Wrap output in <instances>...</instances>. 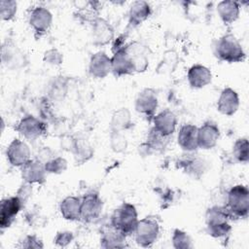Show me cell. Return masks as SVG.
<instances>
[{
  "label": "cell",
  "mask_w": 249,
  "mask_h": 249,
  "mask_svg": "<svg viewBox=\"0 0 249 249\" xmlns=\"http://www.w3.org/2000/svg\"><path fill=\"white\" fill-rule=\"evenodd\" d=\"M231 218L225 206L214 205L205 212L207 233L214 238L226 237L231 231Z\"/></svg>",
  "instance_id": "obj_1"
},
{
  "label": "cell",
  "mask_w": 249,
  "mask_h": 249,
  "mask_svg": "<svg viewBox=\"0 0 249 249\" xmlns=\"http://www.w3.org/2000/svg\"><path fill=\"white\" fill-rule=\"evenodd\" d=\"M225 208L231 220L246 219L249 213V190L247 186L237 184L231 187L227 194Z\"/></svg>",
  "instance_id": "obj_2"
},
{
  "label": "cell",
  "mask_w": 249,
  "mask_h": 249,
  "mask_svg": "<svg viewBox=\"0 0 249 249\" xmlns=\"http://www.w3.org/2000/svg\"><path fill=\"white\" fill-rule=\"evenodd\" d=\"M214 53L216 57L228 63L243 62L246 58V53L239 41L231 33L220 37L215 46Z\"/></svg>",
  "instance_id": "obj_3"
},
{
  "label": "cell",
  "mask_w": 249,
  "mask_h": 249,
  "mask_svg": "<svg viewBox=\"0 0 249 249\" xmlns=\"http://www.w3.org/2000/svg\"><path fill=\"white\" fill-rule=\"evenodd\" d=\"M110 223L124 235L133 234L138 223V214L135 206L129 202H123L114 210Z\"/></svg>",
  "instance_id": "obj_4"
},
{
  "label": "cell",
  "mask_w": 249,
  "mask_h": 249,
  "mask_svg": "<svg viewBox=\"0 0 249 249\" xmlns=\"http://www.w3.org/2000/svg\"><path fill=\"white\" fill-rule=\"evenodd\" d=\"M160 234V225L156 218L152 216L138 220L136 229L133 232L134 240L141 247H151L158 239Z\"/></svg>",
  "instance_id": "obj_5"
},
{
  "label": "cell",
  "mask_w": 249,
  "mask_h": 249,
  "mask_svg": "<svg viewBox=\"0 0 249 249\" xmlns=\"http://www.w3.org/2000/svg\"><path fill=\"white\" fill-rule=\"evenodd\" d=\"M15 129L27 140H36L47 132L46 123L33 115H25L17 124Z\"/></svg>",
  "instance_id": "obj_6"
},
{
  "label": "cell",
  "mask_w": 249,
  "mask_h": 249,
  "mask_svg": "<svg viewBox=\"0 0 249 249\" xmlns=\"http://www.w3.org/2000/svg\"><path fill=\"white\" fill-rule=\"evenodd\" d=\"M103 209V201L96 192H89L81 198V220L85 223L96 221Z\"/></svg>",
  "instance_id": "obj_7"
},
{
  "label": "cell",
  "mask_w": 249,
  "mask_h": 249,
  "mask_svg": "<svg viewBox=\"0 0 249 249\" xmlns=\"http://www.w3.org/2000/svg\"><path fill=\"white\" fill-rule=\"evenodd\" d=\"M28 22L36 37L45 35L53 23V15L49 9L43 6L34 7L28 16Z\"/></svg>",
  "instance_id": "obj_8"
},
{
  "label": "cell",
  "mask_w": 249,
  "mask_h": 249,
  "mask_svg": "<svg viewBox=\"0 0 249 249\" xmlns=\"http://www.w3.org/2000/svg\"><path fill=\"white\" fill-rule=\"evenodd\" d=\"M159 99L158 94L155 89L151 88H146L142 89L136 96L135 99V110L152 121L155 113L158 109Z\"/></svg>",
  "instance_id": "obj_9"
},
{
  "label": "cell",
  "mask_w": 249,
  "mask_h": 249,
  "mask_svg": "<svg viewBox=\"0 0 249 249\" xmlns=\"http://www.w3.org/2000/svg\"><path fill=\"white\" fill-rule=\"evenodd\" d=\"M207 162L193 153L183 155L176 162L178 168L182 169L186 174L194 179H199L207 169Z\"/></svg>",
  "instance_id": "obj_10"
},
{
  "label": "cell",
  "mask_w": 249,
  "mask_h": 249,
  "mask_svg": "<svg viewBox=\"0 0 249 249\" xmlns=\"http://www.w3.org/2000/svg\"><path fill=\"white\" fill-rule=\"evenodd\" d=\"M6 156L9 163L15 167H21L31 160L29 146L18 138H15L9 144L6 151Z\"/></svg>",
  "instance_id": "obj_11"
},
{
  "label": "cell",
  "mask_w": 249,
  "mask_h": 249,
  "mask_svg": "<svg viewBox=\"0 0 249 249\" xmlns=\"http://www.w3.org/2000/svg\"><path fill=\"white\" fill-rule=\"evenodd\" d=\"M23 207L22 202L17 196H9L1 200L0 206V228L8 229L14 223L16 217Z\"/></svg>",
  "instance_id": "obj_12"
},
{
  "label": "cell",
  "mask_w": 249,
  "mask_h": 249,
  "mask_svg": "<svg viewBox=\"0 0 249 249\" xmlns=\"http://www.w3.org/2000/svg\"><path fill=\"white\" fill-rule=\"evenodd\" d=\"M220 138V128L216 123L212 121L204 122L197 126V143L198 148L210 150L214 148Z\"/></svg>",
  "instance_id": "obj_13"
},
{
  "label": "cell",
  "mask_w": 249,
  "mask_h": 249,
  "mask_svg": "<svg viewBox=\"0 0 249 249\" xmlns=\"http://www.w3.org/2000/svg\"><path fill=\"white\" fill-rule=\"evenodd\" d=\"M1 60L10 69L21 68L26 63L24 53L11 40H6L2 45Z\"/></svg>",
  "instance_id": "obj_14"
},
{
  "label": "cell",
  "mask_w": 249,
  "mask_h": 249,
  "mask_svg": "<svg viewBox=\"0 0 249 249\" xmlns=\"http://www.w3.org/2000/svg\"><path fill=\"white\" fill-rule=\"evenodd\" d=\"M111 72L116 77H122L135 73L133 62L125 50V46L113 52V55L111 57Z\"/></svg>",
  "instance_id": "obj_15"
},
{
  "label": "cell",
  "mask_w": 249,
  "mask_h": 249,
  "mask_svg": "<svg viewBox=\"0 0 249 249\" xmlns=\"http://www.w3.org/2000/svg\"><path fill=\"white\" fill-rule=\"evenodd\" d=\"M21 178L23 182L29 184H44L46 181L45 163L38 159L28 160L20 167Z\"/></svg>",
  "instance_id": "obj_16"
},
{
  "label": "cell",
  "mask_w": 249,
  "mask_h": 249,
  "mask_svg": "<svg viewBox=\"0 0 249 249\" xmlns=\"http://www.w3.org/2000/svg\"><path fill=\"white\" fill-rule=\"evenodd\" d=\"M152 122L154 124L153 128L163 136L170 137L176 130L177 117L169 109H164L155 115Z\"/></svg>",
  "instance_id": "obj_17"
},
{
  "label": "cell",
  "mask_w": 249,
  "mask_h": 249,
  "mask_svg": "<svg viewBox=\"0 0 249 249\" xmlns=\"http://www.w3.org/2000/svg\"><path fill=\"white\" fill-rule=\"evenodd\" d=\"M177 142L180 148L186 153H193L198 149L197 126L192 124H184L180 126Z\"/></svg>",
  "instance_id": "obj_18"
},
{
  "label": "cell",
  "mask_w": 249,
  "mask_h": 249,
  "mask_svg": "<svg viewBox=\"0 0 249 249\" xmlns=\"http://www.w3.org/2000/svg\"><path fill=\"white\" fill-rule=\"evenodd\" d=\"M114 28L104 18H98L91 24V39L95 46H105L114 39Z\"/></svg>",
  "instance_id": "obj_19"
},
{
  "label": "cell",
  "mask_w": 249,
  "mask_h": 249,
  "mask_svg": "<svg viewBox=\"0 0 249 249\" xmlns=\"http://www.w3.org/2000/svg\"><path fill=\"white\" fill-rule=\"evenodd\" d=\"M239 107L238 93L231 88H225L217 100V110L225 116H232Z\"/></svg>",
  "instance_id": "obj_20"
},
{
  "label": "cell",
  "mask_w": 249,
  "mask_h": 249,
  "mask_svg": "<svg viewBox=\"0 0 249 249\" xmlns=\"http://www.w3.org/2000/svg\"><path fill=\"white\" fill-rule=\"evenodd\" d=\"M111 57L102 51L93 53L89 63V74L97 79L105 78L111 72Z\"/></svg>",
  "instance_id": "obj_21"
},
{
  "label": "cell",
  "mask_w": 249,
  "mask_h": 249,
  "mask_svg": "<svg viewBox=\"0 0 249 249\" xmlns=\"http://www.w3.org/2000/svg\"><path fill=\"white\" fill-rule=\"evenodd\" d=\"M187 80L191 88L202 89L211 83L212 73L206 66L196 63L189 68Z\"/></svg>",
  "instance_id": "obj_22"
},
{
  "label": "cell",
  "mask_w": 249,
  "mask_h": 249,
  "mask_svg": "<svg viewBox=\"0 0 249 249\" xmlns=\"http://www.w3.org/2000/svg\"><path fill=\"white\" fill-rule=\"evenodd\" d=\"M126 236L119 231L116 228L109 225H105L100 231V246L103 248H124Z\"/></svg>",
  "instance_id": "obj_23"
},
{
  "label": "cell",
  "mask_w": 249,
  "mask_h": 249,
  "mask_svg": "<svg viewBox=\"0 0 249 249\" xmlns=\"http://www.w3.org/2000/svg\"><path fill=\"white\" fill-rule=\"evenodd\" d=\"M125 50L128 53L134 68L135 72L140 73L146 71L149 66V59L147 56V49L140 42L134 41L125 45Z\"/></svg>",
  "instance_id": "obj_24"
},
{
  "label": "cell",
  "mask_w": 249,
  "mask_h": 249,
  "mask_svg": "<svg viewBox=\"0 0 249 249\" xmlns=\"http://www.w3.org/2000/svg\"><path fill=\"white\" fill-rule=\"evenodd\" d=\"M152 14L151 6L146 1H134L128 11V23L135 27L144 22Z\"/></svg>",
  "instance_id": "obj_25"
},
{
  "label": "cell",
  "mask_w": 249,
  "mask_h": 249,
  "mask_svg": "<svg viewBox=\"0 0 249 249\" xmlns=\"http://www.w3.org/2000/svg\"><path fill=\"white\" fill-rule=\"evenodd\" d=\"M61 216L67 221L81 220V198L75 196H68L59 204Z\"/></svg>",
  "instance_id": "obj_26"
},
{
  "label": "cell",
  "mask_w": 249,
  "mask_h": 249,
  "mask_svg": "<svg viewBox=\"0 0 249 249\" xmlns=\"http://www.w3.org/2000/svg\"><path fill=\"white\" fill-rule=\"evenodd\" d=\"M217 12L224 23L231 24L238 18L240 14V5L237 1L224 0L218 3Z\"/></svg>",
  "instance_id": "obj_27"
},
{
  "label": "cell",
  "mask_w": 249,
  "mask_h": 249,
  "mask_svg": "<svg viewBox=\"0 0 249 249\" xmlns=\"http://www.w3.org/2000/svg\"><path fill=\"white\" fill-rule=\"evenodd\" d=\"M169 138L170 137L163 136L162 134L158 132L155 128H152L149 131L146 141L142 146L145 147L144 149L146 152H148V154L154 153V152H161L167 146Z\"/></svg>",
  "instance_id": "obj_28"
},
{
  "label": "cell",
  "mask_w": 249,
  "mask_h": 249,
  "mask_svg": "<svg viewBox=\"0 0 249 249\" xmlns=\"http://www.w3.org/2000/svg\"><path fill=\"white\" fill-rule=\"evenodd\" d=\"M111 130L114 131H123L128 129L132 126V119L130 112L127 108H121L117 110L111 119Z\"/></svg>",
  "instance_id": "obj_29"
},
{
  "label": "cell",
  "mask_w": 249,
  "mask_h": 249,
  "mask_svg": "<svg viewBox=\"0 0 249 249\" xmlns=\"http://www.w3.org/2000/svg\"><path fill=\"white\" fill-rule=\"evenodd\" d=\"M99 2H88L86 6L77 10L75 17L79 21L89 23L91 25L99 18Z\"/></svg>",
  "instance_id": "obj_30"
},
{
  "label": "cell",
  "mask_w": 249,
  "mask_h": 249,
  "mask_svg": "<svg viewBox=\"0 0 249 249\" xmlns=\"http://www.w3.org/2000/svg\"><path fill=\"white\" fill-rule=\"evenodd\" d=\"M232 155L234 159L241 162L247 163L249 160V143L246 137H241L235 140L232 146Z\"/></svg>",
  "instance_id": "obj_31"
},
{
  "label": "cell",
  "mask_w": 249,
  "mask_h": 249,
  "mask_svg": "<svg viewBox=\"0 0 249 249\" xmlns=\"http://www.w3.org/2000/svg\"><path fill=\"white\" fill-rule=\"evenodd\" d=\"M171 241L172 246L176 249H189L194 247L192 238L188 232L179 229H175L173 231Z\"/></svg>",
  "instance_id": "obj_32"
},
{
  "label": "cell",
  "mask_w": 249,
  "mask_h": 249,
  "mask_svg": "<svg viewBox=\"0 0 249 249\" xmlns=\"http://www.w3.org/2000/svg\"><path fill=\"white\" fill-rule=\"evenodd\" d=\"M73 154L77 163H83L92 157V149L84 142H75L73 145Z\"/></svg>",
  "instance_id": "obj_33"
},
{
  "label": "cell",
  "mask_w": 249,
  "mask_h": 249,
  "mask_svg": "<svg viewBox=\"0 0 249 249\" xmlns=\"http://www.w3.org/2000/svg\"><path fill=\"white\" fill-rule=\"evenodd\" d=\"M67 84L63 77H57L54 79L53 83L50 85V92L49 98L52 99H62L63 96L66 94Z\"/></svg>",
  "instance_id": "obj_34"
},
{
  "label": "cell",
  "mask_w": 249,
  "mask_h": 249,
  "mask_svg": "<svg viewBox=\"0 0 249 249\" xmlns=\"http://www.w3.org/2000/svg\"><path fill=\"white\" fill-rule=\"evenodd\" d=\"M45 168L47 173L60 174L67 169V160L62 157L52 158L45 162Z\"/></svg>",
  "instance_id": "obj_35"
},
{
  "label": "cell",
  "mask_w": 249,
  "mask_h": 249,
  "mask_svg": "<svg viewBox=\"0 0 249 249\" xmlns=\"http://www.w3.org/2000/svg\"><path fill=\"white\" fill-rule=\"evenodd\" d=\"M18 11V3L14 0L0 1V16L3 20L9 21L13 19Z\"/></svg>",
  "instance_id": "obj_36"
},
{
  "label": "cell",
  "mask_w": 249,
  "mask_h": 249,
  "mask_svg": "<svg viewBox=\"0 0 249 249\" xmlns=\"http://www.w3.org/2000/svg\"><path fill=\"white\" fill-rule=\"evenodd\" d=\"M110 143H111L112 150L116 153L124 152L127 146L125 137L120 131H114V130H112V133L110 136Z\"/></svg>",
  "instance_id": "obj_37"
},
{
  "label": "cell",
  "mask_w": 249,
  "mask_h": 249,
  "mask_svg": "<svg viewBox=\"0 0 249 249\" xmlns=\"http://www.w3.org/2000/svg\"><path fill=\"white\" fill-rule=\"evenodd\" d=\"M19 248L24 249H41L44 247V244L42 240L35 234H28L23 237L21 241H19V244L18 245Z\"/></svg>",
  "instance_id": "obj_38"
},
{
  "label": "cell",
  "mask_w": 249,
  "mask_h": 249,
  "mask_svg": "<svg viewBox=\"0 0 249 249\" xmlns=\"http://www.w3.org/2000/svg\"><path fill=\"white\" fill-rule=\"evenodd\" d=\"M43 59L46 63L51 65H60L63 61V55L58 50L50 49L45 52Z\"/></svg>",
  "instance_id": "obj_39"
},
{
  "label": "cell",
  "mask_w": 249,
  "mask_h": 249,
  "mask_svg": "<svg viewBox=\"0 0 249 249\" xmlns=\"http://www.w3.org/2000/svg\"><path fill=\"white\" fill-rule=\"evenodd\" d=\"M74 239V234L72 231H58L54 236L53 243L58 247H66L68 246Z\"/></svg>",
  "instance_id": "obj_40"
},
{
  "label": "cell",
  "mask_w": 249,
  "mask_h": 249,
  "mask_svg": "<svg viewBox=\"0 0 249 249\" xmlns=\"http://www.w3.org/2000/svg\"><path fill=\"white\" fill-rule=\"evenodd\" d=\"M31 194H32V184L23 182L18 188L16 196L20 199V201L24 205L29 199V197L31 196Z\"/></svg>",
  "instance_id": "obj_41"
},
{
  "label": "cell",
  "mask_w": 249,
  "mask_h": 249,
  "mask_svg": "<svg viewBox=\"0 0 249 249\" xmlns=\"http://www.w3.org/2000/svg\"><path fill=\"white\" fill-rule=\"evenodd\" d=\"M49 97H45L41 100L40 103V115L43 119L50 120L53 117V107Z\"/></svg>",
  "instance_id": "obj_42"
}]
</instances>
